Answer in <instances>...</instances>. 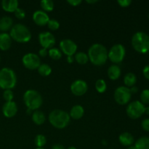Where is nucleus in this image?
I'll use <instances>...</instances> for the list:
<instances>
[{
	"instance_id": "nucleus-1",
	"label": "nucleus",
	"mask_w": 149,
	"mask_h": 149,
	"mask_svg": "<svg viewBox=\"0 0 149 149\" xmlns=\"http://www.w3.org/2000/svg\"><path fill=\"white\" fill-rule=\"evenodd\" d=\"M107 49L101 44H94L88 49V58L90 62L95 65H103L108 60Z\"/></svg>"
},
{
	"instance_id": "nucleus-2",
	"label": "nucleus",
	"mask_w": 149,
	"mask_h": 149,
	"mask_svg": "<svg viewBox=\"0 0 149 149\" xmlns=\"http://www.w3.org/2000/svg\"><path fill=\"white\" fill-rule=\"evenodd\" d=\"M70 115L65 111L55 109L49 114V121L51 125L57 129L66 127L70 122Z\"/></svg>"
},
{
	"instance_id": "nucleus-3",
	"label": "nucleus",
	"mask_w": 149,
	"mask_h": 149,
	"mask_svg": "<svg viewBox=\"0 0 149 149\" xmlns=\"http://www.w3.org/2000/svg\"><path fill=\"white\" fill-rule=\"evenodd\" d=\"M10 36L12 39L20 43H26L31 39V33L29 28L21 23L13 26L10 29Z\"/></svg>"
},
{
	"instance_id": "nucleus-4",
	"label": "nucleus",
	"mask_w": 149,
	"mask_h": 149,
	"mask_svg": "<svg viewBox=\"0 0 149 149\" xmlns=\"http://www.w3.org/2000/svg\"><path fill=\"white\" fill-rule=\"evenodd\" d=\"M17 82L15 71L10 68H3L0 70V87L3 90H12Z\"/></svg>"
},
{
	"instance_id": "nucleus-5",
	"label": "nucleus",
	"mask_w": 149,
	"mask_h": 149,
	"mask_svg": "<svg viewBox=\"0 0 149 149\" xmlns=\"http://www.w3.org/2000/svg\"><path fill=\"white\" fill-rule=\"evenodd\" d=\"M23 100L26 107L31 111H36L42 106L43 100L40 93L34 90H28L23 95Z\"/></svg>"
},
{
	"instance_id": "nucleus-6",
	"label": "nucleus",
	"mask_w": 149,
	"mask_h": 149,
	"mask_svg": "<svg viewBox=\"0 0 149 149\" xmlns=\"http://www.w3.org/2000/svg\"><path fill=\"white\" fill-rule=\"evenodd\" d=\"M132 45L137 52L147 53L149 52V35L142 31L137 32L132 36Z\"/></svg>"
},
{
	"instance_id": "nucleus-7",
	"label": "nucleus",
	"mask_w": 149,
	"mask_h": 149,
	"mask_svg": "<svg viewBox=\"0 0 149 149\" xmlns=\"http://www.w3.org/2000/svg\"><path fill=\"white\" fill-rule=\"evenodd\" d=\"M145 106L141 101L135 100L128 105L126 110L127 114L131 119H136L145 113Z\"/></svg>"
},
{
	"instance_id": "nucleus-8",
	"label": "nucleus",
	"mask_w": 149,
	"mask_h": 149,
	"mask_svg": "<svg viewBox=\"0 0 149 149\" xmlns=\"http://www.w3.org/2000/svg\"><path fill=\"white\" fill-rule=\"evenodd\" d=\"M126 54V49L125 47L121 44L115 45L111 48L109 54H108V58L110 59L111 62L114 63H119L124 60Z\"/></svg>"
},
{
	"instance_id": "nucleus-9",
	"label": "nucleus",
	"mask_w": 149,
	"mask_h": 149,
	"mask_svg": "<svg viewBox=\"0 0 149 149\" xmlns=\"http://www.w3.org/2000/svg\"><path fill=\"white\" fill-rule=\"evenodd\" d=\"M114 99L119 105H125L130 100L132 93L128 87L121 86L117 87L114 92Z\"/></svg>"
},
{
	"instance_id": "nucleus-10",
	"label": "nucleus",
	"mask_w": 149,
	"mask_h": 149,
	"mask_svg": "<svg viewBox=\"0 0 149 149\" xmlns=\"http://www.w3.org/2000/svg\"><path fill=\"white\" fill-rule=\"evenodd\" d=\"M23 65L29 70L38 69L41 65V61L39 55L34 53H27L23 57L22 59Z\"/></svg>"
},
{
	"instance_id": "nucleus-11",
	"label": "nucleus",
	"mask_w": 149,
	"mask_h": 149,
	"mask_svg": "<svg viewBox=\"0 0 149 149\" xmlns=\"http://www.w3.org/2000/svg\"><path fill=\"white\" fill-rule=\"evenodd\" d=\"M60 47L61 51L67 56H73L77 52V45L71 39H63L60 42Z\"/></svg>"
},
{
	"instance_id": "nucleus-12",
	"label": "nucleus",
	"mask_w": 149,
	"mask_h": 149,
	"mask_svg": "<svg viewBox=\"0 0 149 149\" xmlns=\"http://www.w3.org/2000/svg\"><path fill=\"white\" fill-rule=\"evenodd\" d=\"M39 40L41 46L45 49H51L55 44V36L49 31H44L39 33Z\"/></svg>"
},
{
	"instance_id": "nucleus-13",
	"label": "nucleus",
	"mask_w": 149,
	"mask_h": 149,
	"mask_svg": "<svg viewBox=\"0 0 149 149\" xmlns=\"http://www.w3.org/2000/svg\"><path fill=\"white\" fill-rule=\"evenodd\" d=\"M88 89V86L85 81L77 79L74 81L71 85V91L74 95L81 96L85 94Z\"/></svg>"
},
{
	"instance_id": "nucleus-14",
	"label": "nucleus",
	"mask_w": 149,
	"mask_h": 149,
	"mask_svg": "<svg viewBox=\"0 0 149 149\" xmlns=\"http://www.w3.org/2000/svg\"><path fill=\"white\" fill-rule=\"evenodd\" d=\"M17 112V104L14 101L6 102L2 107V113L7 118H12L16 115Z\"/></svg>"
},
{
	"instance_id": "nucleus-15",
	"label": "nucleus",
	"mask_w": 149,
	"mask_h": 149,
	"mask_svg": "<svg viewBox=\"0 0 149 149\" xmlns=\"http://www.w3.org/2000/svg\"><path fill=\"white\" fill-rule=\"evenodd\" d=\"M33 20L36 25L43 26L47 24L49 17L46 12L43 10H36L33 14Z\"/></svg>"
},
{
	"instance_id": "nucleus-16",
	"label": "nucleus",
	"mask_w": 149,
	"mask_h": 149,
	"mask_svg": "<svg viewBox=\"0 0 149 149\" xmlns=\"http://www.w3.org/2000/svg\"><path fill=\"white\" fill-rule=\"evenodd\" d=\"M12 38L7 33H0V49L7 50L12 45Z\"/></svg>"
},
{
	"instance_id": "nucleus-17",
	"label": "nucleus",
	"mask_w": 149,
	"mask_h": 149,
	"mask_svg": "<svg viewBox=\"0 0 149 149\" xmlns=\"http://www.w3.org/2000/svg\"><path fill=\"white\" fill-rule=\"evenodd\" d=\"M1 7L8 13H15L18 8V1L17 0H3L1 1Z\"/></svg>"
},
{
	"instance_id": "nucleus-18",
	"label": "nucleus",
	"mask_w": 149,
	"mask_h": 149,
	"mask_svg": "<svg viewBox=\"0 0 149 149\" xmlns=\"http://www.w3.org/2000/svg\"><path fill=\"white\" fill-rule=\"evenodd\" d=\"M13 25V20L9 16H4V17L0 18V31H7L10 29H12Z\"/></svg>"
},
{
	"instance_id": "nucleus-19",
	"label": "nucleus",
	"mask_w": 149,
	"mask_h": 149,
	"mask_svg": "<svg viewBox=\"0 0 149 149\" xmlns=\"http://www.w3.org/2000/svg\"><path fill=\"white\" fill-rule=\"evenodd\" d=\"M84 109L80 105H76L71 108L70 111V117L74 119H79L84 116Z\"/></svg>"
},
{
	"instance_id": "nucleus-20",
	"label": "nucleus",
	"mask_w": 149,
	"mask_h": 149,
	"mask_svg": "<svg viewBox=\"0 0 149 149\" xmlns=\"http://www.w3.org/2000/svg\"><path fill=\"white\" fill-rule=\"evenodd\" d=\"M119 142L125 146H131L134 143V138L130 132H125L121 134L119 137Z\"/></svg>"
},
{
	"instance_id": "nucleus-21",
	"label": "nucleus",
	"mask_w": 149,
	"mask_h": 149,
	"mask_svg": "<svg viewBox=\"0 0 149 149\" xmlns=\"http://www.w3.org/2000/svg\"><path fill=\"white\" fill-rule=\"evenodd\" d=\"M108 76L111 80H116L121 76V69L117 65H112L108 69Z\"/></svg>"
},
{
	"instance_id": "nucleus-22",
	"label": "nucleus",
	"mask_w": 149,
	"mask_h": 149,
	"mask_svg": "<svg viewBox=\"0 0 149 149\" xmlns=\"http://www.w3.org/2000/svg\"><path fill=\"white\" fill-rule=\"evenodd\" d=\"M32 121L34 122L36 125H41L45 123L46 118H45V113L41 111L36 110L33 113H32Z\"/></svg>"
},
{
	"instance_id": "nucleus-23",
	"label": "nucleus",
	"mask_w": 149,
	"mask_h": 149,
	"mask_svg": "<svg viewBox=\"0 0 149 149\" xmlns=\"http://www.w3.org/2000/svg\"><path fill=\"white\" fill-rule=\"evenodd\" d=\"M135 147L136 149H149V138L141 137L135 142Z\"/></svg>"
},
{
	"instance_id": "nucleus-24",
	"label": "nucleus",
	"mask_w": 149,
	"mask_h": 149,
	"mask_svg": "<svg viewBox=\"0 0 149 149\" xmlns=\"http://www.w3.org/2000/svg\"><path fill=\"white\" fill-rule=\"evenodd\" d=\"M137 81V77L133 73H128L124 77V82L126 87H132Z\"/></svg>"
},
{
	"instance_id": "nucleus-25",
	"label": "nucleus",
	"mask_w": 149,
	"mask_h": 149,
	"mask_svg": "<svg viewBox=\"0 0 149 149\" xmlns=\"http://www.w3.org/2000/svg\"><path fill=\"white\" fill-rule=\"evenodd\" d=\"M74 60H76V61H77L79 64L84 65V64H86L88 62L89 58L88 55L86 53H84V52H79L75 54Z\"/></svg>"
},
{
	"instance_id": "nucleus-26",
	"label": "nucleus",
	"mask_w": 149,
	"mask_h": 149,
	"mask_svg": "<svg viewBox=\"0 0 149 149\" xmlns=\"http://www.w3.org/2000/svg\"><path fill=\"white\" fill-rule=\"evenodd\" d=\"M37 70L39 74L42 77H47L52 72V68H51L50 65L47 63L41 64Z\"/></svg>"
},
{
	"instance_id": "nucleus-27",
	"label": "nucleus",
	"mask_w": 149,
	"mask_h": 149,
	"mask_svg": "<svg viewBox=\"0 0 149 149\" xmlns=\"http://www.w3.org/2000/svg\"><path fill=\"white\" fill-rule=\"evenodd\" d=\"M41 7L43 11L51 12L54 9V2L52 0H42L41 1Z\"/></svg>"
},
{
	"instance_id": "nucleus-28",
	"label": "nucleus",
	"mask_w": 149,
	"mask_h": 149,
	"mask_svg": "<svg viewBox=\"0 0 149 149\" xmlns=\"http://www.w3.org/2000/svg\"><path fill=\"white\" fill-rule=\"evenodd\" d=\"M106 88H107V84H106L105 80L100 79L96 81L95 89L98 93H103L106 90Z\"/></svg>"
},
{
	"instance_id": "nucleus-29",
	"label": "nucleus",
	"mask_w": 149,
	"mask_h": 149,
	"mask_svg": "<svg viewBox=\"0 0 149 149\" xmlns=\"http://www.w3.org/2000/svg\"><path fill=\"white\" fill-rule=\"evenodd\" d=\"M48 55L53 60H59L62 57V52L57 48H51L48 51Z\"/></svg>"
},
{
	"instance_id": "nucleus-30",
	"label": "nucleus",
	"mask_w": 149,
	"mask_h": 149,
	"mask_svg": "<svg viewBox=\"0 0 149 149\" xmlns=\"http://www.w3.org/2000/svg\"><path fill=\"white\" fill-rule=\"evenodd\" d=\"M46 143V137L43 135H37L34 139V143L37 148H43Z\"/></svg>"
},
{
	"instance_id": "nucleus-31",
	"label": "nucleus",
	"mask_w": 149,
	"mask_h": 149,
	"mask_svg": "<svg viewBox=\"0 0 149 149\" xmlns=\"http://www.w3.org/2000/svg\"><path fill=\"white\" fill-rule=\"evenodd\" d=\"M47 26L49 29L55 31V30H58V29H59L60 23L59 22H58L57 20H55V19H51V20L49 19V20L47 23Z\"/></svg>"
},
{
	"instance_id": "nucleus-32",
	"label": "nucleus",
	"mask_w": 149,
	"mask_h": 149,
	"mask_svg": "<svg viewBox=\"0 0 149 149\" xmlns=\"http://www.w3.org/2000/svg\"><path fill=\"white\" fill-rule=\"evenodd\" d=\"M141 100L143 104L149 103V90H144L141 94Z\"/></svg>"
},
{
	"instance_id": "nucleus-33",
	"label": "nucleus",
	"mask_w": 149,
	"mask_h": 149,
	"mask_svg": "<svg viewBox=\"0 0 149 149\" xmlns=\"http://www.w3.org/2000/svg\"><path fill=\"white\" fill-rule=\"evenodd\" d=\"M3 97L6 102H10L13 101V98H14V94L13 92L11 90H6L3 93Z\"/></svg>"
},
{
	"instance_id": "nucleus-34",
	"label": "nucleus",
	"mask_w": 149,
	"mask_h": 149,
	"mask_svg": "<svg viewBox=\"0 0 149 149\" xmlns=\"http://www.w3.org/2000/svg\"><path fill=\"white\" fill-rule=\"evenodd\" d=\"M15 15L16 16V17H17L18 19H23L26 17V12L21 8H17V10L15 11Z\"/></svg>"
},
{
	"instance_id": "nucleus-35",
	"label": "nucleus",
	"mask_w": 149,
	"mask_h": 149,
	"mask_svg": "<svg viewBox=\"0 0 149 149\" xmlns=\"http://www.w3.org/2000/svg\"><path fill=\"white\" fill-rule=\"evenodd\" d=\"M117 2L121 7H127L130 5L131 3H132V1L131 0H118Z\"/></svg>"
},
{
	"instance_id": "nucleus-36",
	"label": "nucleus",
	"mask_w": 149,
	"mask_h": 149,
	"mask_svg": "<svg viewBox=\"0 0 149 149\" xmlns=\"http://www.w3.org/2000/svg\"><path fill=\"white\" fill-rule=\"evenodd\" d=\"M141 126L144 130L149 132V119H145L144 120H143Z\"/></svg>"
},
{
	"instance_id": "nucleus-37",
	"label": "nucleus",
	"mask_w": 149,
	"mask_h": 149,
	"mask_svg": "<svg viewBox=\"0 0 149 149\" xmlns=\"http://www.w3.org/2000/svg\"><path fill=\"white\" fill-rule=\"evenodd\" d=\"M67 2H68L69 4H71V6H74V7H76V6H78L79 4H81V0H68Z\"/></svg>"
},
{
	"instance_id": "nucleus-38",
	"label": "nucleus",
	"mask_w": 149,
	"mask_h": 149,
	"mask_svg": "<svg viewBox=\"0 0 149 149\" xmlns=\"http://www.w3.org/2000/svg\"><path fill=\"white\" fill-rule=\"evenodd\" d=\"M39 55L41 57L44 58V57H46L48 55V51L47 49H45V48H42L41 49H39Z\"/></svg>"
},
{
	"instance_id": "nucleus-39",
	"label": "nucleus",
	"mask_w": 149,
	"mask_h": 149,
	"mask_svg": "<svg viewBox=\"0 0 149 149\" xmlns=\"http://www.w3.org/2000/svg\"><path fill=\"white\" fill-rule=\"evenodd\" d=\"M143 73L144 77L149 80V65L145 66V68L143 70Z\"/></svg>"
},
{
	"instance_id": "nucleus-40",
	"label": "nucleus",
	"mask_w": 149,
	"mask_h": 149,
	"mask_svg": "<svg viewBox=\"0 0 149 149\" xmlns=\"http://www.w3.org/2000/svg\"><path fill=\"white\" fill-rule=\"evenodd\" d=\"M52 149H65V148L62 145H61V144H55L52 147Z\"/></svg>"
},
{
	"instance_id": "nucleus-41",
	"label": "nucleus",
	"mask_w": 149,
	"mask_h": 149,
	"mask_svg": "<svg viewBox=\"0 0 149 149\" xmlns=\"http://www.w3.org/2000/svg\"><path fill=\"white\" fill-rule=\"evenodd\" d=\"M67 61H68L69 63H72L74 61V57L73 56H67Z\"/></svg>"
},
{
	"instance_id": "nucleus-42",
	"label": "nucleus",
	"mask_w": 149,
	"mask_h": 149,
	"mask_svg": "<svg viewBox=\"0 0 149 149\" xmlns=\"http://www.w3.org/2000/svg\"><path fill=\"white\" fill-rule=\"evenodd\" d=\"M130 92H131V93H136L138 91V87H135V86H133V87H131V89H130Z\"/></svg>"
},
{
	"instance_id": "nucleus-43",
	"label": "nucleus",
	"mask_w": 149,
	"mask_h": 149,
	"mask_svg": "<svg viewBox=\"0 0 149 149\" xmlns=\"http://www.w3.org/2000/svg\"><path fill=\"white\" fill-rule=\"evenodd\" d=\"M87 3H90V4H94V3L97 2V0H92V1H90V0H87Z\"/></svg>"
},
{
	"instance_id": "nucleus-44",
	"label": "nucleus",
	"mask_w": 149,
	"mask_h": 149,
	"mask_svg": "<svg viewBox=\"0 0 149 149\" xmlns=\"http://www.w3.org/2000/svg\"><path fill=\"white\" fill-rule=\"evenodd\" d=\"M145 113H146L147 114H149V107L146 108V109H145Z\"/></svg>"
},
{
	"instance_id": "nucleus-45",
	"label": "nucleus",
	"mask_w": 149,
	"mask_h": 149,
	"mask_svg": "<svg viewBox=\"0 0 149 149\" xmlns=\"http://www.w3.org/2000/svg\"><path fill=\"white\" fill-rule=\"evenodd\" d=\"M128 149H136V148H135V146H129Z\"/></svg>"
},
{
	"instance_id": "nucleus-46",
	"label": "nucleus",
	"mask_w": 149,
	"mask_h": 149,
	"mask_svg": "<svg viewBox=\"0 0 149 149\" xmlns=\"http://www.w3.org/2000/svg\"><path fill=\"white\" fill-rule=\"evenodd\" d=\"M31 111H32L31 110H30V109H27V111H26V112H27V113H31Z\"/></svg>"
},
{
	"instance_id": "nucleus-47",
	"label": "nucleus",
	"mask_w": 149,
	"mask_h": 149,
	"mask_svg": "<svg viewBox=\"0 0 149 149\" xmlns=\"http://www.w3.org/2000/svg\"><path fill=\"white\" fill-rule=\"evenodd\" d=\"M68 149H77L75 148V147H73V146H71V147H69V148H68Z\"/></svg>"
},
{
	"instance_id": "nucleus-48",
	"label": "nucleus",
	"mask_w": 149,
	"mask_h": 149,
	"mask_svg": "<svg viewBox=\"0 0 149 149\" xmlns=\"http://www.w3.org/2000/svg\"><path fill=\"white\" fill-rule=\"evenodd\" d=\"M36 149H45V148H36Z\"/></svg>"
},
{
	"instance_id": "nucleus-49",
	"label": "nucleus",
	"mask_w": 149,
	"mask_h": 149,
	"mask_svg": "<svg viewBox=\"0 0 149 149\" xmlns=\"http://www.w3.org/2000/svg\"><path fill=\"white\" fill-rule=\"evenodd\" d=\"M0 61H1V58H0Z\"/></svg>"
},
{
	"instance_id": "nucleus-50",
	"label": "nucleus",
	"mask_w": 149,
	"mask_h": 149,
	"mask_svg": "<svg viewBox=\"0 0 149 149\" xmlns=\"http://www.w3.org/2000/svg\"><path fill=\"white\" fill-rule=\"evenodd\" d=\"M148 17H149V15H148Z\"/></svg>"
}]
</instances>
